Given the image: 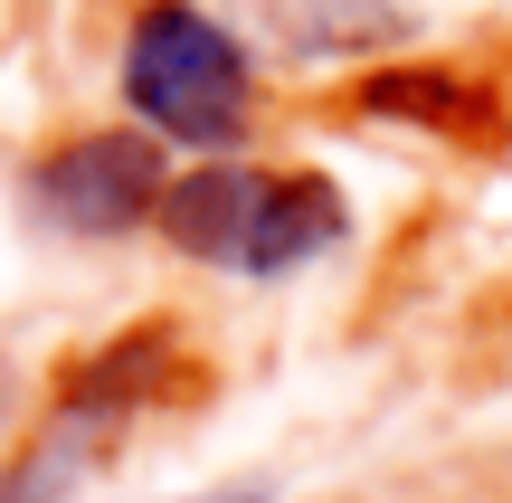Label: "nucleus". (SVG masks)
Segmentation results:
<instances>
[{"mask_svg": "<svg viewBox=\"0 0 512 503\" xmlns=\"http://www.w3.org/2000/svg\"><path fill=\"white\" fill-rule=\"evenodd\" d=\"M209 503H266V494H209Z\"/></svg>", "mask_w": 512, "mask_h": 503, "instance_id": "obj_6", "label": "nucleus"}, {"mask_svg": "<svg viewBox=\"0 0 512 503\" xmlns=\"http://www.w3.org/2000/svg\"><path fill=\"white\" fill-rule=\"evenodd\" d=\"M124 86H133V105H143L171 143L219 152V143L247 133V57H238V38H228L219 19L181 10V0H162V10L133 19Z\"/></svg>", "mask_w": 512, "mask_h": 503, "instance_id": "obj_2", "label": "nucleus"}, {"mask_svg": "<svg viewBox=\"0 0 512 503\" xmlns=\"http://www.w3.org/2000/svg\"><path fill=\"white\" fill-rule=\"evenodd\" d=\"M370 105H380V114H427V124H456V133H494V105L465 95L456 76H380Z\"/></svg>", "mask_w": 512, "mask_h": 503, "instance_id": "obj_5", "label": "nucleus"}, {"mask_svg": "<svg viewBox=\"0 0 512 503\" xmlns=\"http://www.w3.org/2000/svg\"><path fill=\"white\" fill-rule=\"evenodd\" d=\"M162 228H171V247L228 266V276H285V266L323 257L342 238V190L313 181V171L209 162L162 190Z\"/></svg>", "mask_w": 512, "mask_h": 503, "instance_id": "obj_1", "label": "nucleus"}, {"mask_svg": "<svg viewBox=\"0 0 512 503\" xmlns=\"http://www.w3.org/2000/svg\"><path fill=\"white\" fill-rule=\"evenodd\" d=\"M105 428H114V399H95L86 380H76V399L57 409V428L0 475V503H57L76 475H86V456H95V437H105Z\"/></svg>", "mask_w": 512, "mask_h": 503, "instance_id": "obj_4", "label": "nucleus"}, {"mask_svg": "<svg viewBox=\"0 0 512 503\" xmlns=\"http://www.w3.org/2000/svg\"><path fill=\"white\" fill-rule=\"evenodd\" d=\"M38 209H48L57 228H76V238H114V228L133 219H162V152L143 143V133H76L67 152H48L38 162Z\"/></svg>", "mask_w": 512, "mask_h": 503, "instance_id": "obj_3", "label": "nucleus"}]
</instances>
